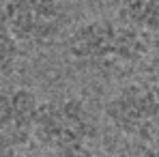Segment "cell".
<instances>
[{
  "label": "cell",
  "instance_id": "cell-11",
  "mask_svg": "<svg viewBox=\"0 0 159 157\" xmlns=\"http://www.w3.org/2000/svg\"><path fill=\"white\" fill-rule=\"evenodd\" d=\"M144 157H159V146L157 149H151V151H142Z\"/></svg>",
  "mask_w": 159,
  "mask_h": 157
},
{
  "label": "cell",
  "instance_id": "cell-9",
  "mask_svg": "<svg viewBox=\"0 0 159 157\" xmlns=\"http://www.w3.org/2000/svg\"><path fill=\"white\" fill-rule=\"evenodd\" d=\"M45 157H99V155H97V151L90 144H73V146L48 151Z\"/></svg>",
  "mask_w": 159,
  "mask_h": 157
},
{
  "label": "cell",
  "instance_id": "cell-12",
  "mask_svg": "<svg viewBox=\"0 0 159 157\" xmlns=\"http://www.w3.org/2000/svg\"><path fill=\"white\" fill-rule=\"evenodd\" d=\"M88 2H107V0H88Z\"/></svg>",
  "mask_w": 159,
  "mask_h": 157
},
{
  "label": "cell",
  "instance_id": "cell-7",
  "mask_svg": "<svg viewBox=\"0 0 159 157\" xmlns=\"http://www.w3.org/2000/svg\"><path fill=\"white\" fill-rule=\"evenodd\" d=\"M24 54H26L24 48L17 43V39L9 32V28L0 20V84H7L15 76Z\"/></svg>",
  "mask_w": 159,
  "mask_h": 157
},
{
  "label": "cell",
  "instance_id": "cell-3",
  "mask_svg": "<svg viewBox=\"0 0 159 157\" xmlns=\"http://www.w3.org/2000/svg\"><path fill=\"white\" fill-rule=\"evenodd\" d=\"M97 133V116L84 97L56 95L43 99L34 125V142L41 149L56 151L73 144H90Z\"/></svg>",
  "mask_w": 159,
  "mask_h": 157
},
{
  "label": "cell",
  "instance_id": "cell-1",
  "mask_svg": "<svg viewBox=\"0 0 159 157\" xmlns=\"http://www.w3.org/2000/svg\"><path fill=\"white\" fill-rule=\"evenodd\" d=\"M151 48L146 32L120 17H88L69 26L65 35V58L84 76L99 80L120 78L144 65Z\"/></svg>",
  "mask_w": 159,
  "mask_h": 157
},
{
  "label": "cell",
  "instance_id": "cell-10",
  "mask_svg": "<svg viewBox=\"0 0 159 157\" xmlns=\"http://www.w3.org/2000/svg\"><path fill=\"white\" fill-rule=\"evenodd\" d=\"M9 157H39V155H34V153H28L26 149H24V151H20V153H13V155H9Z\"/></svg>",
  "mask_w": 159,
  "mask_h": 157
},
{
  "label": "cell",
  "instance_id": "cell-2",
  "mask_svg": "<svg viewBox=\"0 0 159 157\" xmlns=\"http://www.w3.org/2000/svg\"><path fill=\"white\" fill-rule=\"evenodd\" d=\"M110 127L142 151L159 146V86L151 80H129L116 86L103 104Z\"/></svg>",
  "mask_w": 159,
  "mask_h": 157
},
{
  "label": "cell",
  "instance_id": "cell-4",
  "mask_svg": "<svg viewBox=\"0 0 159 157\" xmlns=\"http://www.w3.org/2000/svg\"><path fill=\"white\" fill-rule=\"evenodd\" d=\"M0 20L24 52H32L65 39L69 30V9L65 0H4Z\"/></svg>",
  "mask_w": 159,
  "mask_h": 157
},
{
  "label": "cell",
  "instance_id": "cell-6",
  "mask_svg": "<svg viewBox=\"0 0 159 157\" xmlns=\"http://www.w3.org/2000/svg\"><path fill=\"white\" fill-rule=\"evenodd\" d=\"M116 17L146 35H159V0H112Z\"/></svg>",
  "mask_w": 159,
  "mask_h": 157
},
{
  "label": "cell",
  "instance_id": "cell-5",
  "mask_svg": "<svg viewBox=\"0 0 159 157\" xmlns=\"http://www.w3.org/2000/svg\"><path fill=\"white\" fill-rule=\"evenodd\" d=\"M43 99L30 86L0 84V157L20 153L34 140V125Z\"/></svg>",
  "mask_w": 159,
  "mask_h": 157
},
{
  "label": "cell",
  "instance_id": "cell-8",
  "mask_svg": "<svg viewBox=\"0 0 159 157\" xmlns=\"http://www.w3.org/2000/svg\"><path fill=\"white\" fill-rule=\"evenodd\" d=\"M144 69H146V78L159 86V35H155V39L151 41L148 56L144 60Z\"/></svg>",
  "mask_w": 159,
  "mask_h": 157
}]
</instances>
